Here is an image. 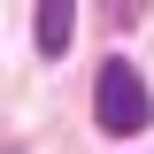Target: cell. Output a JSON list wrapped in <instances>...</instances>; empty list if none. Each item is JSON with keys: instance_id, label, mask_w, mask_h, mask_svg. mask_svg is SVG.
Segmentation results:
<instances>
[{"instance_id": "6da1fadb", "label": "cell", "mask_w": 154, "mask_h": 154, "mask_svg": "<svg viewBox=\"0 0 154 154\" xmlns=\"http://www.w3.org/2000/svg\"><path fill=\"white\" fill-rule=\"evenodd\" d=\"M93 123H100L108 139H131V131L154 123V93H146V77H139L123 54H108L100 77H93Z\"/></svg>"}, {"instance_id": "7a4b0ae2", "label": "cell", "mask_w": 154, "mask_h": 154, "mask_svg": "<svg viewBox=\"0 0 154 154\" xmlns=\"http://www.w3.org/2000/svg\"><path fill=\"white\" fill-rule=\"evenodd\" d=\"M69 31H77V8H69V0H54V8H38V16H31V38H38V54H46V62L69 54Z\"/></svg>"}]
</instances>
